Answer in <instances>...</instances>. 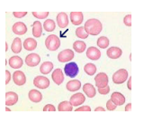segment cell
<instances>
[{
  "instance_id": "obj_1",
  "label": "cell",
  "mask_w": 153,
  "mask_h": 123,
  "mask_svg": "<svg viewBox=\"0 0 153 123\" xmlns=\"http://www.w3.org/2000/svg\"><path fill=\"white\" fill-rule=\"evenodd\" d=\"M84 27H85L86 32L88 34H91V35H97V34H99L102 32V29H103L102 23L98 19H96V18L88 19L86 22Z\"/></svg>"
},
{
  "instance_id": "obj_2",
  "label": "cell",
  "mask_w": 153,
  "mask_h": 123,
  "mask_svg": "<svg viewBox=\"0 0 153 123\" xmlns=\"http://www.w3.org/2000/svg\"><path fill=\"white\" fill-rule=\"evenodd\" d=\"M45 46L50 51H56L60 46V40L57 35L51 34L45 40Z\"/></svg>"
},
{
  "instance_id": "obj_3",
  "label": "cell",
  "mask_w": 153,
  "mask_h": 123,
  "mask_svg": "<svg viewBox=\"0 0 153 123\" xmlns=\"http://www.w3.org/2000/svg\"><path fill=\"white\" fill-rule=\"evenodd\" d=\"M79 66L74 62H71V63H68L65 65L64 67V72L66 74L67 76L70 77V78H74L78 75L79 74Z\"/></svg>"
},
{
  "instance_id": "obj_4",
  "label": "cell",
  "mask_w": 153,
  "mask_h": 123,
  "mask_svg": "<svg viewBox=\"0 0 153 123\" xmlns=\"http://www.w3.org/2000/svg\"><path fill=\"white\" fill-rule=\"evenodd\" d=\"M128 79V72L125 69H120L113 75V82L115 84H122Z\"/></svg>"
},
{
  "instance_id": "obj_5",
  "label": "cell",
  "mask_w": 153,
  "mask_h": 123,
  "mask_svg": "<svg viewBox=\"0 0 153 123\" xmlns=\"http://www.w3.org/2000/svg\"><path fill=\"white\" fill-rule=\"evenodd\" d=\"M74 52L70 49L63 50L58 54V60L60 63H67V62H70L74 58Z\"/></svg>"
},
{
  "instance_id": "obj_6",
  "label": "cell",
  "mask_w": 153,
  "mask_h": 123,
  "mask_svg": "<svg viewBox=\"0 0 153 123\" xmlns=\"http://www.w3.org/2000/svg\"><path fill=\"white\" fill-rule=\"evenodd\" d=\"M95 82L97 88H104L108 85V76L105 73H100L96 75Z\"/></svg>"
},
{
  "instance_id": "obj_7",
  "label": "cell",
  "mask_w": 153,
  "mask_h": 123,
  "mask_svg": "<svg viewBox=\"0 0 153 123\" xmlns=\"http://www.w3.org/2000/svg\"><path fill=\"white\" fill-rule=\"evenodd\" d=\"M41 62V57L37 53H31L28 54L25 58V64L30 67L37 66Z\"/></svg>"
},
{
  "instance_id": "obj_8",
  "label": "cell",
  "mask_w": 153,
  "mask_h": 123,
  "mask_svg": "<svg viewBox=\"0 0 153 123\" xmlns=\"http://www.w3.org/2000/svg\"><path fill=\"white\" fill-rule=\"evenodd\" d=\"M33 84L39 89H46L50 85V81L45 76H37L33 80Z\"/></svg>"
},
{
  "instance_id": "obj_9",
  "label": "cell",
  "mask_w": 153,
  "mask_h": 123,
  "mask_svg": "<svg viewBox=\"0 0 153 123\" xmlns=\"http://www.w3.org/2000/svg\"><path fill=\"white\" fill-rule=\"evenodd\" d=\"M13 79L14 82L18 86H22L26 82V76L22 71H16L13 74Z\"/></svg>"
},
{
  "instance_id": "obj_10",
  "label": "cell",
  "mask_w": 153,
  "mask_h": 123,
  "mask_svg": "<svg viewBox=\"0 0 153 123\" xmlns=\"http://www.w3.org/2000/svg\"><path fill=\"white\" fill-rule=\"evenodd\" d=\"M86 100V98L84 96L83 93H80V92H78V93H75L74 95H72L70 97V103L73 105V106H79L81 104H83Z\"/></svg>"
},
{
  "instance_id": "obj_11",
  "label": "cell",
  "mask_w": 153,
  "mask_h": 123,
  "mask_svg": "<svg viewBox=\"0 0 153 123\" xmlns=\"http://www.w3.org/2000/svg\"><path fill=\"white\" fill-rule=\"evenodd\" d=\"M12 30L13 32L16 34H18V35H24L26 34L27 32V26L25 23L23 22H17L16 23L13 27H12Z\"/></svg>"
},
{
  "instance_id": "obj_12",
  "label": "cell",
  "mask_w": 153,
  "mask_h": 123,
  "mask_svg": "<svg viewBox=\"0 0 153 123\" xmlns=\"http://www.w3.org/2000/svg\"><path fill=\"white\" fill-rule=\"evenodd\" d=\"M18 101V95L14 92H8L6 93V105L13 106Z\"/></svg>"
},
{
  "instance_id": "obj_13",
  "label": "cell",
  "mask_w": 153,
  "mask_h": 123,
  "mask_svg": "<svg viewBox=\"0 0 153 123\" xmlns=\"http://www.w3.org/2000/svg\"><path fill=\"white\" fill-rule=\"evenodd\" d=\"M111 100L116 105V106H122L125 102V97L120 93V92H113L111 95Z\"/></svg>"
},
{
  "instance_id": "obj_14",
  "label": "cell",
  "mask_w": 153,
  "mask_h": 123,
  "mask_svg": "<svg viewBox=\"0 0 153 123\" xmlns=\"http://www.w3.org/2000/svg\"><path fill=\"white\" fill-rule=\"evenodd\" d=\"M70 20L74 26H80L83 22V14L81 12H71Z\"/></svg>"
},
{
  "instance_id": "obj_15",
  "label": "cell",
  "mask_w": 153,
  "mask_h": 123,
  "mask_svg": "<svg viewBox=\"0 0 153 123\" xmlns=\"http://www.w3.org/2000/svg\"><path fill=\"white\" fill-rule=\"evenodd\" d=\"M107 56L111 59H118L122 56L123 54V51L121 50V48L114 46V47H110L107 50Z\"/></svg>"
},
{
  "instance_id": "obj_16",
  "label": "cell",
  "mask_w": 153,
  "mask_h": 123,
  "mask_svg": "<svg viewBox=\"0 0 153 123\" xmlns=\"http://www.w3.org/2000/svg\"><path fill=\"white\" fill-rule=\"evenodd\" d=\"M87 57L90 60H98L101 57V52L97 47H89L87 51Z\"/></svg>"
},
{
  "instance_id": "obj_17",
  "label": "cell",
  "mask_w": 153,
  "mask_h": 123,
  "mask_svg": "<svg viewBox=\"0 0 153 123\" xmlns=\"http://www.w3.org/2000/svg\"><path fill=\"white\" fill-rule=\"evenodd\" d=\"M51 78H52V81H53L57 85H60V84L63 82V81H64V75H63L62 71H61L59 68L54 70L53 73H52Z\"/></svg>"
},
{
  "instance_id": "obj_18",
  "label": "cell",
  "mask_w": 153,
  "mask_h": 123,
  "mask_svg": "<svg viewBox=\"0 0 153 123\" xmlns=\"http://www.w3.org/2000/svg\"><path fill=\"white\" fill-rule=\"evenodd\" d=\"M57 23H58V26L60 28L67 27V26L68 25V15L66 13H63V12L59 13L57 16Z\"/></svg>"
},
{
  "instance_id": "obj_19",
  "label": "cell",
  "mask_w": 153,
  "mask_h": 123,
  "mask_svg": "<svg viewBox=\"0 0 153 123\" xmlns=\"http://www.w3.org/2000/svg\"><path fill=\"white\" fill-rule=\"evenodd\" d=\"M24 62L19 56H12L9 59V65L14 69H20L23 66Z\"/></svg>"
},
{
  "instance_id": "obj_20",
  "label": "cell",
  "mask_w": 153,
  "mask_h": 123,
  "mask_svg": "<svg viewBox=\"0 0 153 123\" xmlns=\"http://www.w3.org/2000/svg\"><path fill=\"white\" fill-rule=\"evenodd\" d=\"M81 87V82L78 80H72L69 81L67 85L66 88L68 92H76V91H79Z\"/></svg>"
},
{
  "instance_id": "obj_21",
  "label": "cell",
  "mask_w": 153,
  "mask_h": 123,
  "mask_svg": "<svg viewBox=\"0 0 153 123\" xmlns=\"http://www.w3.org/2000/svg\"><path fill=\"white\" fill-rule=\"evenodd\" d=\"M37 47V41L33 38H27L24 42V48L26 51H33Z\"/></svg>"
},
{
  "instance_id": "obj_22",
  "label": "cell",
  "mask_w": 153,
  "mask_h": 123,
  "mask_svg": "<svg viewBox=\"0 0 153 123\" xmlns=\"http://www.w3.org/2000/svg\"><path fill=\"white\" fill-rule=\"evenodd\" d=\"M83 91L88 96V98H94L96 96V94H97V91H96L95 87L92 84H90V83L84 84Z\"/></svg>"
},
{
  "instance_id": "obj_23",
  "label": "cell",
  "mask_w": 153,
  "mask_h": 123,
  "mask_svg": "<svg viewBox=\"0 0 153 123\" xmlns=\"http://www.w3.org/2000/svg\"><path fill=\"white\" fill-rule=\"evenodd\" d=\"M29 99L33 102H40L42 100V95L37 90H31L29 92Z\"/></svg>"
},
{
  "instance_id": "obj_24",
  "label": "cell",
  "mask_w": 153,
  "mask_h": 123,
  "mask_svg": "<svg viewBox=\"0 0 153 123\" xmlns=\"http://www.w3.org/2000/svg\"><path fill=\"white\" fill-rule=\"evenodd\" d=\"M52 69H53V64L51 63V62H44L40 67V71L43 74H50L52 71Z\"/></svg>"
},
{
  "instance_id": "obj_25",
  "label": "cell",
  "mask_w": 153,
  "mask_h": 123,
  "mask_svg": "<svg viewBox=\"0 0 153 123\" xmlns=\"http://www.w3.org/2000/svg\"><path fill=\"white\" fill-rule=\"evenodd\" d=\"M42 24L39 21H35L33 24V34L34 37H40L42 35Z\"/></svg>"
},
{
  "instance_id": "obj_26",
  "label": "cell",
  "mask_w": 153,
  "mask_h": 123,
  "mask_svg": "<svg viewBox=\"0 0 153 123\" xmlns=\"http://www.w3.org/2000/svg\"><path fill=\"white\" fill-rule=\"evenodd\" d=\"M11 50L15 53H19L22 51V41L20 38H16L11 45Z\"/></svg>"
},
{
  "instance_id": "obj_27",
  "label": "cell",
  "mask_w": 153,
  "mask_h": 123,
  "mask_svg": "<svg viewBox=\"0 0 153 123\" xmlns=\"http://www.w3.org/2000/svg\"><path fill=\"white\" fill-rule=\"evenodd\" d=\"M73 48L74 50L76 52H83L86 48H87V44L85 42L83 41H76L74 44H73Z\"/></svg>"
},
{
  "instance_id": "obj_28",
  "label": "cell",
  "mask_w": 153,
  "mask_h": 123,
  "mask_svg": "<svg viewBox=\"0 0 153 123\" xmlns=\"http://www.w3.org/2000/svg\"><path fill=\"white\" fill-rule=\"evenodd\" d=\"M58 110H59V111H72L73 105L70 103V101L64 100V101L59 103Z\"/></svg>"
},
{
  "instance_id": "obj_29",
  "label": "cell",
  "mask_w": 153,
  "mask_h": 123,
  "mask_svg": "<svg viewBox=\"0 0 153 123\" xmlns=\"http://www.w3.org/2000/svg\"><path fill=\"white\" fill-rule=\"evenodd\" d=\"M56 27L55 22L51 19H47L43 24V28L47 32H52Z\"/></svg>"
},
{
  "instance_id": "obj_30",
  "label": "cell",
  "mask_w": 153,
  "mask_h": 123,
  "mask_svg": "<svg viewBox=\"0 0 153 123\" xmlns=\"http://www.w3.org/2000/svg\"><path fill=\"white\" fill-rule=\"evenodd\" d=\"M84 71L87 74L92 76L94 74H96V72H97V67L94 64H88L85 65L84 67Z\"/></svg>"
},
{
  "instance_id": "obj_31",
  "label": "cell",
  "mask_w": 153,
  "mask_h": 123,
  "mask_svg": "<svg viewBox=\"0 0 153 123\" xmlns=\"http://www.w3.org/2000/svg\"><path fill=\"white\" fill-rule=\"evenodd\" d=\"M97 45L98 47L102 49H105L109 46V39L105 36H101L97 40Z\"/></svg>"
},
{
  "instance_id": "obj_32",
  "label": "cell",
  "mask_w": 153,
  "mask_h": 123,
  "mask_svg": "<svg viewBox=\"0 0 153 123\" xmlns=\"http://www.w3.org/2000/svg\"><path fill=\"white\" fill-rule=\"evenodd\" d=\"M76 35L78 36L79 38H81V39H86V38L88 37V34L86 32L84 26H79V27L76 28Z\"/></svg>"
},
{
  "instance_id": "obj_33",
  "label": "cell",
  "mask_w": 153,
  "mask_h": 123,
  "mask_svg": "<svg viewBox=\"0 0 153 123\" xmlns=\"http://www.w3.org/2000/svg\"><path fill=\"white\" fill-rule=\"evenodd\" d=\"M34 17L39 19H45L49 16V12H33Z\"/></svg>"
},
{
  "instance_id": "obj_34",
  "label": "cell",
  "mask_w": 153,
  "mask_h": 123,
  "mask_svg": "<svg viewBox=\"0 0 153 123\" xmlns=\"http://www.w3.org/2000/svg\"><path fill=\"white\" fill-rule=\"evenodd\" d=\"M97 91H98V92H99L100 94L106 95V94H108L109 92H110V87H109V85H107V86H105V87H104V88H98Z\"/></svg>"
},
{
  "instance_id": "obj_35",
  "label": "cell",
  "mask_w": 153,
  "mask_h": 123,
  "mask_svg": "<svg viewBox=\"0 0 153 123\" xmlns=\"http://www.w3.org/2000/svg\"><path fill=\"white\" fill-rule=\"evenodd\" d=\"M123 23L127 26H131V15H127L123 18Z\"/></svg>"
},
{
  "instance_id": "obj_36",
  "label": "cell",
  "mask_w": 153,
  "mask_h": 123,
  "mask_svg": "<svg viewBox=\"0 0 153 123\" xmlns=\"http://www.w3.org/2000/svg\"><path fill=\"white\" fill-rule=\"evenodd\" d=\"M115 108H116V105H115L111 100H109L106 102V109H107L108 110H114Z\"/></svg>"
},
{
  "instance_id": "obj_37",
  "label": "cell",
  "mask_w": 153,
  "mask_h": 123,
  "mask_svg": "<svg viewBox=\"0 0 153 123\" xmlns=\"http://www.w3.org/2000/svg\"><path fill=\"white\" fill-rule=\"evenodd\" d=\"M13 15L16 18H23L24 16H25L27 15V12H14Z\"/></svg>"
},
{
  "instance_id": "obj_38",
  "label": "cell",
  "mask_w": 153,
  "mask_h": 123,
  "mask_svg": "<svg viewBox=\"0 0 153 123\" xmlns=\"http://www.w3.org/2000/svg\"><path fill=\"white\" fill-rule=\"evenodd\" d=\"M43 110L44 111H55L56 109H55V107L52 104H48V105H46L43 108Z\"/></svg>"
},
{
  "instance_id": "obj_39",
  "label": "cell",
  "mask_w": 153,
  "mask_h": 123,
  "mask_svg": "<svg viewBox=\"0 0 153 123\" xmlns=\"http://www.w3.org/2000/svg\"><path fill=\"white\" fill-rule=\"evenodd\" d=\"M76 111H91V108L88 105H85L83 107H80V108H78L76 110Z\"/></svg>"
},
{
  "instance_id": "obj_40",
  "label": "cell",
  "mask_w": 153,
  "mask_h": 123,
  "mask_svg": "<svg viewBox=\"0 0 153 123\" xmlns=\"http://www.w3.org/2000/svg\"><path fill=\"white\" fill-rule=\"evenodd\" d=\"M11 79V74L9 73V71H6V84L9 83V81Z\"/></svg>"
},
{
  "instance_id": "obj_41",
  "label": "cell",
  "mask_w": 153,
  "mask_h": 123,
  "mask_svg": "<svg viewBox=\"0 0 153 123\" xmlns=\"http://www.w3.org/2000/svg\"><path fill=\"white\" fill-rule=\"evenodd\" d=\"M105 109L102 108V107H98V108H96L95 109V111H105Z\"/></svg>"
},
{
  "instance_id": "obj_42",
  "label": "cell",
  "mask_w": 153,
  "mask_h": 123,
  "mask_svg": "<svg viewBox=\"0 0 153 123\" xmlns=\"http://www.w3.org/2000/svg\"><path fill=\"white\" fill-rule=\"evenodd\" d=\"M131 78H129V81H128V89H129V90H131Z\"/></svg>"
},
{
  "instance_id": "obj_43",
  "label": "cell",
  "mask_w": 153,
  "mask_h": 123,
  "mask_svg": "<svg viewBox=\"0 0 153 123\" xmlns=\"http://www.w3.org/2000/svg\"><path fill=\"white\" fill-rule=\"evenodd\" d=\"M131 109V103H129V104L125 107V110H126V111H129Z\"/></svg>"
}]
</instances>
